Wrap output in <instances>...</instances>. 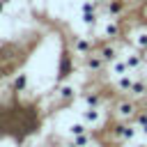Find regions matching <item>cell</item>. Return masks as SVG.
Instances as JSON below:
<instances>
[{"label": "cell", "mask_w": 147, "mask_h": 147, "mask_svg": "<svg viewBox=\"0 0 147 147\" xmlns=\"http://www.w3.org/2000/svg\"><path fill=\"white\" fill-rule=\"evenodd\" d=\"M69 131H71L74 136H80V133H85V122H83V124H74Z\"/></svg>", "instance_id": "obj_7"}, {"label": "cell", "mask_w": 147, "mask_h": 147, "mask_svg": "<svg viewBox=\"0 0 147 147\" xmlns=\"http://www.w3.org/2000/svg\"><path fill=\"white\" fill-rule=\"evenodd\" d=\"M23 85H25V76H18V78L14 80V87H16V90H21Z\"/></svg>", "instance_id": "obj_9"}, {"label": "cell", "mask_w": 147, "mask_h": 147, "mask_svg": "<svg viewBox=\"0 0 147 147\" xmlns=\"http://www.w3.org/2000/svg\"><path fill=\"white\" fill-rule=\"evenodd\" d=\"M136 147H147V145H142V142H140V145H136Z\"/></svg>", "instance_id": "obj_11"}, {"label": "cell", "mask_w": 147, "mask_h": 147, "mask_svg": "<svg viewBox=\"0 0 147 147\" xmlns=\"http://www.w3.org/2000/svg\"><path fill=\"white\" fill-rule=\"evenodd\" d=\"M119 87H122V90H131V80H129V78H122V80H119Z\"/></svg>", "instance_id": "obj_10"}, {"label": "cell", "mask_w": 147, "mask_h": 147, "mask_svg": "<svg viewBox=\"0 0 147 147\" xmlns=\"http://www.w3.org/2000/svg\"><path fill=\"white\" fill-rule=\"evenodd\" d=\"M136 129H129V126H117V136L119 138H133Z\"/></svg>", "instance_id": "obj_4"}, {"label": "cell", "mask_w": 147, "mask_h": 147, "mask_svg": "<svg viewBox=\"0 0 147 147\" xmlns=\"http://www.w3.org/2000/svg\"><path fill=\"white\" fill-rule=\"evenodd\" d=\"M113 69H115V74H117V76H122V74L129 69V64H126V62H115V67H113Z\"/></svg>", "instance_id": "obj_6"}, {"label": "cell", "mask_w": 147, "mask_h": 147, "mask_svg": "<svg viewBox=\"0 0 147 147\" xmlns=\"http://www.w3.org/2000/svg\"><path fill=\"white\" fill-rule=\"evenodd\" d=\"M133 110H136V106H133L131 101H122V103L117 106V115H119V117H131Z\"/></svg>", "instance_id": "obj_2"}, {"label": "cell", "mask_w": 147, "mask_h": 147, "mask_svg": "<svg viewBox=\"0 0 147 147\" xmlns=\"http://www.w3.org/2000/svg\"><path fill=\"white\" fill-rule=\"evenodd\" d=\"M69 147H76V145H69Z\"/></svg>", "instance_id": "obj_12"}, {"label": "cell", "mask_w": 147, "mask_h": 147, "mask_svg": "<svg viewBox=\"0 0 147 147\" xmlns=\"http://www.w3.org/2000/svg\"><path fill=\"white\" fill-rule=\"evenodd\" d=\"M74 145H76V147H87V145H90V138H87V133H80V136H76Z\"/></svg>", "instance_id": "obj_5"}, {"label": "cell", "mask_w": 147, "mask_h": 147, "mask_svg": "<svg viewBox=\"0 0 147 147\" xmlns=\"http://www.w3.org/2000/svg\"><path fill=\"white\" fill-rule=\"evenodd\" d=\"M145 92H147V85H145V83H140V80L131 83V94H136V96H142Z\"/></svg>", "instance_id": "obj_3"}, {"label": "cell", "mask_w": 147, "mask_h": 147, "mask_svg": "<svg viewBox=\"0 0 147 147\" xmlns=\"http://www.w3.org/2000/svg\"><path fill=\"white\" fill-rule=\"evenodd\" d=\"M71 96H74V87H69V85L62 87V99H71Z\"/></svg>", "instance_id": "obj_8"}, {"label": "cell", "mask_w": 147, "mask_h": 147, "mask_svg": "<svg viewBox=\"0 0 147 147\" xmlns=\"http://www.w3.org/2000/svg\"><path fill=\"white\" fill-rule=\"evenodd\" d=\"M101 119V110L96 108V106H90L87 110H83V122L85 124H94V122H99Z\"/></svg>", "instance_id": "obj_1"}]
</instances>
